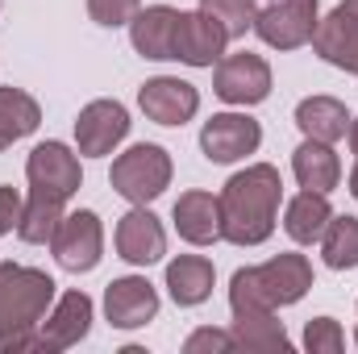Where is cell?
Instances as JSON below:
<instances>
[{
    "label": "cell",
    "instance_id": "obj_1",
    "mask_svg": "<svg viewBox=\"0 0 358 354\" xmlns=\"http://www.w3.org/2000/svg\"><path fill=\"white\" fill-rule=\"evenodd\" d=\"M221 238L229 246H263L275 234L283 179L271 163H255L221 187Z\"/></svg>",
    "mask_w": 358,
    "mask_h": 354
},
{
    "label": "cell",
    "instance_id": "obj_2",
    "mask_svg": "<svg viewBox=\"0 0 358 354\" xmlns=\"http://www.w3.org/2000/svg\"><path fill=\"white\" fill-rule=\"evenodd\" d=\"M308 288H313V263L304 255H275L263 267L234 271V279H229V309H234V317L275 313V309H287V304L304 300Z\"/></svg>",
    "mask_w": 358,
    "mask_h": 354
},
{
    "label": "cell",
    "instance_id": "obj_3",
    "mask_svg": "<svg viewBox=\"0 0 358 354\" xmlns=\"http://www.w3.org/2000/svg\"><path fill=\"white\" fill-rule=\"evenodd\" d=\"M55 300V279L38 267L0 263V354H21Z\"/></svg>",
    "mask_w": 358,
    "mask_h": 354
},
{
    "label": "cell",
    "instance_id": "obj_4",
    "mask_svg": "<svg viewBox=\"0 0 358 354\" xmlns=\"http://www.w3.org/2000/svg\"><path fill=\"white\" fill-rule=\"evenodd\" d=\"M108 183L129 204H150L171 187V155L155 142H138V146H129L125 155L113 159Z\"/></svg>",
    "mask_w": 358,
    "mask_h": 354
},
{
    "label": "cell",
    "instance_id": "obj_5",
    "mask_svg": "<svg viewBox=\"0 0 358 354\" xmlns=\"http://www.w3.org/2000/svg\"><path fill=\"white\" fill-rule=\"evenodd\" d=\"M317 21H321L317 0H271L255 17V34L271 50H300L304 42H313Z\"/></svg>",
    "mask_w": 358,
    "mask_h": 354
},
{
    "label": "cell",
    "instance_id": "obj_6",
    "mask_svg": "<svg viewBox=\"0 0 358 354\" xmlns=\"http://www.w3.org/2000/svg\"><path fill=\"white\" fill-rule=\"evenodd\" d=\"M50 250H55V263L71 275H84L100 263L104 255V225L92 208H80V213H67L50 238Z\"/></svg>",
    "mask_w": 358,
    "mask_h": 354
},
{
    "label": "cell",
    "instance_id": "obj_7",
    "mask_svg": "<svg viewBox=\"0 0 358 354\" xmlns=\"http://www.w3.org/2000/svg\"><path fill=\"white\" fill-rule=\"evenodd\" d=\"M213 92L225 100V104H263L271 96V67L263 55H225L217 59V71H213Z\"/></svg>",
    "mask_w": 358,
    "mask_h": 354
},
{
    "label": "cell",
    "instance_id": "obj_8",
    "mask_svg": "<svg viewBox=\"0 0 358 354\" xmlns=\"http://www.w3.org/2000/svg\"><path fill=\"white\" fill-rule=\"evenodd\" d=\"M263 142V125L246 113H213L200 129V150L208 163H238L255 155Z\"/></svg>",
    "mask_w": 358,
    "mask_h": 354
},
{
    "label": "cell",
    "instance_id": "obj_9",
    "mask_svg": "<svg viewBox=\"0 0 358 354\" xmlns=\"http://www.w3.org/2000/svg\"><path fill=\"white\" fill-rule=\"evenodd\" d=\"M125 134H129V113L121 100H92L76 117V146L88 159L113 155L125 142Z\"/></svg>",
    "mask_w": 358,
    "mask_h": 354
},
{
    "label": "cell",
    "instance_id": "obj_10",
    "mask_svg": "<svg viewBox=\"0 0 358 354\" xmlns=\"http://www.w3.org/2000/svg\"><path fill=\"white\" fill-rule=\"evenodd\" d=\"M104 317L113 330H142L159 317V292L146 275H121L104 288Z\"/></svg>",
    "mask_w": 358,
    "mask_h": 354
},
{
    "label": "cell",
    "instance_id": "obj_11",
    "mask_svg": "<svg viewBox=\"0 0 358 354\" xmlns=\"http://www.w3.org/2000/svg\"><path fill=\"white\" fill-rule=\"evenodd\" d=\"M313 50L329 67H338L346 76H358V0H342L329 17L317 21Z\"/></svg>",
    "mask_w": 358,
    "mask_h": 354
},
{
    "label": "cell",
    "instance_id": "obj_12",
    "mask_svg": "<svg viewBox=\"0 0 358 354\" xmlns=\"http://www.w3.org/2000/svg\"><path fill=\"white\" fill-rule=\"evenodd\" d=\"M25 179H29V187L55 192V196H63V200H71V196L84 187L80 159H76L63 142H42V146H34L29 159H25Z\"/></svg>",
    "mask_w": 358,
    "mask_h": 354
},
{
    "label": "cell",
    "instance_id": "obj_13",
    "mask_svg": "<svg viewBox=\"0 0 358 354\" xmlns=\"http://www.w3.org/2000/svg\"><path fill=\"white\" fill-rule=\"evenodd\" d=\"M225 42H229V34H225L221 21H213L204 8H196V13H179L171 59L187 63V67H213V63L225 55Z\"/></svg>",
    "mask_w": 358,
    "mask_h": 354
},
{
    "label": "cell",
    "instance_id": "obj_14",
    "mask_svg": "<svg viewBox=\"0 0 358 354\" xmlns=\"http://www.w3.org/2000/svg\"><path fill=\"white\" fill-rule=\"evenodd\" d=\"M113 242H117V255H121L125 263H134V267H150V263H159V259L167 255L163 221H159L146 204H134V208L117 221Z\"/></svg>",
    "mask_w": 358,
    "mask_h": 354
},
{
    "label": "cell",
    "instance_id": "obj_15",
    "mask_svg": "<svg viewBox=\"0 0 358 354\" xmlns=\"http://www.w3.org/2000/svg\"><path fill=\"white\" fill-rule=\"evenodd\" d=\"M92 330V296L88 292H63L59 304L50 309V317H42L38 325V342H42V354L50 351H71L88 338Z\"/></svg>",
    "mask_w": 358,
    "mask_h": 354
},
{
    "label": "cell",
    "instance_id": "obj_16",
    "mask_svg": "<svg viewBox=\"0 0 358 354\" xmlns=\"http://www.w3.org/2000/svg\"><path fill=\"white\" fill-rule=\"evenodd\" d=\"M138 104H142V113H146L155 125H183V121L196 117L200 92L192 88L187 80H179V76H155V80L142 84Z\"/></svg>",
    "mask_w": 358,
    "mask_h": 354
},
{
    "label": "cell",
    "instance_id": "obj_17",
    "mask_svg": "<svg viewBox=\"0 0 358 354\" xmlns=\"http://www.w3.org/2000/svg\"><path fill=\"white\" fill-rule=\"evenodd\" d=\"M176 229L183 242H192V246H213V242H221V200L213 196V192H183L176 200Z\"/></svg>",
    "mask_w": 358,
    "mask_h": 354
},
{
    "label": "cell",
    "instance_id": "obj_18",
    "mask_svg": "<svg viewBox=\"0 0 358 354\" xmlns=\"http://www.w3.org/2000/svg\"><path fill=\"white\" fill-rule=\"evenodd\" d=\"M176 21L179 13L171 4H150V8H138L134 21H129V42L142 59H171V46H176Z\"/></svg>",
    "mask_w": 358,
    "mask_h": 354
},
{
    "label": "cell",
    "instance_id": "obj_19",
    "mask_svg": "<svg viewBox=\"0 0 358 354\" xmlns=\"http://www.w3.org/2000/svg\"><path fill=\"white\" fill-rule=\"evenodd\" d=\"M292 171H296V183H300V187L325 192V196L342 183V163H338L334 146H329V142H313V138H304V142L292 150Z\"/></svg>",
    "mask_w": 358,
    "mask_h": 354
},
{
    "label": "cell",
    "instance_id": "obj_20",
    "mask_svg": "<svg viewBox=\"0 0 358 354\" xmlns=\"http://www.w3.org/2000/svg\"><path fill=\"white\" fill-rule=\"evenodd\" d=\"M296 125H300L304 138L334 146V142H342V138L350 134V113H346V104L334 100V96H308V100L296 104Z\"/></svg>",
    "mask_w": 358,
    "mask_h": 354
},
{
    "label": "cell",
    "instance_id": "obj_21",
    "mask_svg": "<svg viewBox=\"0 0 358 354\" xmlns=\"http://www.w3.org/2000/svg\"><path fill=\"white\" fill-rule=\"evenodd\" d=\"M213 279H217V271L204 255H179V259L167 263V292H171V300L179 309L204 304L213 296Z\"/></svg>",
    "mask_w": 358,
    "mask_h": 354
},
{
    "label": "cell",
    "instance_id": "obj_22",
    "mask_svg": "<svg viewBox=\"0 0 358 354\" xmlns=\"http://www.w3.org/2000/svg\"><path fill=\"white\" fill-rule=\"evenodd\" d=\"M329 217H334V208H329L325 192H308V187H304L300 196H292V200H287V208H283V229H287V238H292V242L313 246V242H321V234H325Z\"/></svg>",
    "mask_w": 358,
    "mask_h": 354
},
{
    "label": "cell",
    "instance_id": "obj_23",
    "mask_svg": "<svg viewBox=\"0 0 358 354\" xmlns=\"http://www.w3.org/2000/svg\"><path fill=\"white\" fill-rule=\"evenodd\" d=\"M63 196H55V192H29V200H25V208H21V221H17V238L21 242H29V246H46L50 238H55V229H59V221L67 217L63 213Z\"/></svg>",
    "mask_w": 358,
    "mask_h": 354
},
{
    "label": "cell",
    "instance_id": "obj_24",
    "mask_svg": "<svg viewBox=\"0 0 358 354\" xmlns=\"http://www.w3.org/2000/svg\"><path fill=\"white\" fill-rule=\"evenodd\" d=\"M234 351H250V354H271V351H287L292 338L283 330V321H275V313H246L234 317Z\"/></svg>",
    "mask_w": 358,
    "mask_h": 354
},
{
    "label": "cell",
    "instance_id": "obj_25",
    "mask_svg": "<svg viewBox=\"0 0 358 354\" xmlns=\"http://www.w3.org/2000/svg\"><path fill=\"white\" fill-rule=\"evenodd\" d=\"M42 125V108L29 92L21 88H0V150H8L13 142L29 138Z\"/></svg>",
    "mask_w": 358,
    "mask_h": 354
},
{
    "label": "cell",
    "instance_id": "obj_26",
    "mask_svg": "<svg viewBox=\"0 0 358 354\" xmlns=\"http://www.w3.org/2000/svg\"><path fill=\"white\" fill-rule=\"evenodd\" d=\"M321 255L334 271H350L358 267V217L342 213V217H329L325 234H321Z\"/></svg>",
    "mask_w": 358,
    "mask_h": 354
},
{
    "label": "cell",
    "instance_id": "obj_27",
    "mask_svg": "<svg viewBox=\"0 0 358 354\" xmlns=\"http://www.w3.org/2000/svg\"><path fill=\"white\" fill-rule=\"evenodd\" d=\"M200 8L221 21V29L229 38H246L255 29V17H259V4L255 0H200Z\"/></svg>",
    "mask_w": 358,
    "mask_h": 354
},
{
    "label": "cell",
    "instance_id": "obj_28",
    "mask_svg": "<svg viewBox=\"0 0 358 354\" xmlns=\"http://www.w3.org/2000/svg\"><path fill=\"white\" fill-rule=\"evenodd\" d=\"M304 351L308 354H342L346 351V334L334 317H313L304 325Z\"/></svg>",
    "mask_w": 358,
    "mask_h": 354
},
{
    "label": "cell",
    "instance_id": "obj_29",
    "mask_svg": "<svg viewBox=\"0 0 358 354\" xmlns=\"http://www.w3.org/2000/svg\"><path fill=\"white\" fill-rule=\"evenodd\" d=\"M138 8H142V0H88V17L96 25H104V29L129 25Z\"/></svg>",
    "mask_w": 358,
    "mask_h": 354
},
{
    "label": "cell",
    "instance_id": "obj_30",
    "mask_svg": "<svg viewBox=\"0 0 358 354\" xmlns=\"http://www.w3.org/2000/svg\"><path fill=\"white\" fill-rule=\"evenodd\" d=\"M21 208H25L21 192H17V187H8V183H0V238L17 229V221H21Z\"/></svg>",
    "mask_w": 358,
    "mask_h": 354
},
{
    "label": "cell",
    "instance_id": "obj_31",
    "mask_svg": "<svg viewBox=\"0 0 358 354\" xmlns=\"http://www.w3.org/2000/svg\"><path fill=\"white\" fill-rule=\"evenodd\" d=\"M187 354H200V351H234V334L225 330H196L187 342H183Z\"/></svg>",
    "mask_w": 358,
    "mask_h": 354
},
{
    "label": "cell",
    "instance_id": "obj_32",
    "mask_svg": "<svg viewBox=\"0 0 358 354\" xmlns=\"http://www.w3.org/2000/svg\"><path fill=\"white\" fill-rule=\"evenodd\" d=\"M350 150L358 155V117H350Z\"/></svg>",
    "mask_w": 358,
    "mask_h": 354
},
{
    "label": "cell",
    "instance_id": "obj_33",
    "mask_svg": "<svg viewBox=\"0 0 358 354\" xmlns=\"http://www.w3.org/2000/svg\"><path fill=\"white\" fill-rule=\"evenodd\" d=\"M350 192H355V200H358V163H355V171H350Z\"/></svg>",
    "mask_w": 358,
    "mask_h": 354
}]
</instances>
